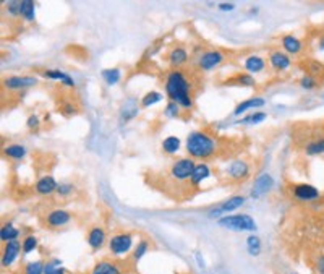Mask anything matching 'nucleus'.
Segmentation results:
<instances>
[{"label": "nucleus", "instance_id": "f257e3e1", "mask_svg": "<svg viewBox=\"0 0 324 274\" xmlns=\"http://www.w3.org/2000/svg\"><path fill=\"white\" fill-rule=\"evenodd\" d=\"M164 90L166 94L169 96L170 101L177 102L182 109L191 110L194 106L191 91H193V83L190 78H186V73L184 70L172 68L166 75V81H164Z\"/></svg>", "mask_w": 324, "mask_h": 274}, {"label": "nucleus", "instance_id": "f03ea898", "mask_svg": "<svg viewBox=\"0 0 324 274\" xmlns=\"http://www.w3.org/2000/svg\"><path fill=\"white\" fill-rule=\"evenodd\" d=\"M217 149V139L204 130L191 132L186 138V153L191 159H209Z\"/></svg>", "mask_w": 324, "mask_h": 274}, {"label": "nucleus", "instance_id": "7ed1b4c3", "mask_svg": "<svg viewBox=\"0 0 324 274\" xmlns=\"http://www.w3.org/2000/svg\"><path fill=\"white\" fill-rule=\"evenodd\" d=\"M217 224L221 227H226L233 232H243V230H256L255 219L248 214H227L224 218L217 219Z\"/></svg>", "mask_w": 324, "mask_h": 274}, {"label": "nucleus", "instance_id": "20e7f679", "mask_svg": "<svg viewBox=\"0 0 324 274\" xmlns=\"http://www.w3.org/2000/svg\"><path fill=\"white\" fill-rule=\"evenodd\" d=\"M194 161L191 157H180L175 162H172L170 166V177H172L175 182H190L191 174L194 171Z\"/></svg>", "mask_w": 324, "mask_h": 274}, {"label": "nucleus", "instance_id": "39448f33", "mask_svg": "<svg viewBox=\"0 0 324 274\" xmlns=\"http://www.w3.org/2000/svg\"><path fill=\"white\" fill-rule=\"evenodd\" d=\"M226 62V54L219 49H209L201 52V55L196 59V67L201 72H211Z\"/></svg>", "mask_w": 324, "mask_h": 274}, {"label": "nucleus", "instance_id": "423d86ee", "mask_svg": "<svg viewBox=\"0 0 324 274\" xmlns=\"http://www.w3.org/2000/svg\"><path fill=\"white\" fill-rule=\"evenodd\" d=\"M133 247V234L130 232H119L112 235L109 240V252L115 256L127 255Z\"/></svg>", "mask_w": 324, "mask_h": 274}, {"label": "nucleus", "instance_id": "0eeeda50", "mask_svg": "<svg viewBox=\"0 0 324 274\" xmlns=\"http://www.w3.org/2000/svg\"><path fill=\"white\" fill-rule=\"evenodd\" d=\"M245 205V196H241V195H235V196H231L229 200L226 201H222L221 205H217L216 208H213L211 211L208 213V216L211 219H214V218H224V216H227V214H231L232 211H235V209H238Z\"/></svg>", "mask_w": 324, "mask_h": 274}, {"label": "nucleus", "instance_id": "6e6552de", "mask_svg": "<svg viewBox=\"0 0 324 274\" xmlns=\"http://www.w3.org/2000/svg\"><path fill=\"white\" fill-rule=\"evenodd\" d=\"M290 195L298 201H315L321 196V191L316 188V186L310 185V183H293L290 185Z\"/></svg>", "mask_w": 324, "mask_h": 274}, {"label": "nucleus", "instance_id": "1a4fd4ad", "mask_svg": "<svg viewBox=\"0 0 324 274\" xmlns=\"http://www.w3.org/2000/svg\"><path fill=\"white\" fill-rule=\"evenodd\" d=\"M2 85L3 90L7 91H20L38 85V80L36 77H29V75H11V77L3 78Z\"/></svg>", "mask_w": 324, "mask_h": 274}, {"label": "nucleus", "instance_id": "9d476101", "mask_svg": "<svg viewBox=\"0 0 324 274\" xmlns=\"http://www.w3.org/2000/svg\"><path fill=\"white\" fill-rule=\"evenodd\" d=\"M226 172H227V176L231 177V180H235V182H245V180L250 177L251 167L248 162L243 159H235L229 164Z\"/></svg>", "mask_w": 324, "mask_h": 274}, {"label": "nucleus", "instance_id": "9b49d317", "mask_svg": "<svg viewBox=\"0 0 324 274\" xmlns=\"http://www.w3.org/2000/svg\"><path fill=\"white\" fill-rule=\"evenodd\" d=\"M23 253V242L20 240H13V242H7L3 243L2 248V266L8 268L16 261V258Z\"/></svg>", "mask_w": 324, "mask_h": 274}, {"label": "nucleus", "instance_id": "f8f14e48", "mask_svg": "<svg viewBox=\"0 0 324 274\" xmlns=\"http://www.w3.org/2000/svg\"><path fill=\"white\" fill-rule=\"evenodd\" d=\"M274 186V179L269 176V174H259V176L255 179L251 186V198H261L271 191V188Z\"/></svg>", "mask_w": 324, "mask_h": 274}, {"label": "nucleus", "instance_id": "ddd939ff", "mask_svg": "<svg viewBox=\"0 0 324 274\" xmlns=\"http://www.w3.org/2000/svg\"><path fill=\"white\" fill-rule=\"evenodd\" d=\"M268 62H269V65L276 70V72H285V70H288L292 67L290 55L285 54L284 50H279V49H274V50L269 52Z\"/></svg>", "mask_w": 324, "mask_h": 274}, {"label": "nucleus", "instance_id": "4468645a", "mask_svg": "<svg viewBox=\"0 0 324 274\" xmlns=\"http://www.w3.org/2000/svg\"><path fill=\"white\" fill-rule=\"evenodd\" d=\"M46 224L47 227H52V229H58V227H63L67 226L70 221H72V214L68 211H65V209H52L46 214Z\"/></svg>", "mask_w": 324, "mask_h": 274}, {"label": "nucleus", "instance_id": "2eb2a0df", "mask_svg": "<svg viewBox=\"0 0 324 274\" xmlns=\"http://www.w3.org/2000/svg\"><path fill=\"white\" fill-rule=\"evenodd\" d=\"M300 67L305 70V75H310V77L316 78L320 83L324 81V63L316 60V59H303L300 62Z\"/></svg>", "mask_w": 324, "mask_h": 274}, {"label": "nucleus", "instance_id": "dca6fc26", "mask_svg": "<svg viewBox=\"0 0 324 274\" xmlns=\"http://www.w3.org/2000/svg\"><path fill=\"white\" fill-rule=\"evenodd\" d=\"M280 44H282L284 52L288 55H300L305 50L303 41L298 39L297 36H293V34H284V36L280 38Z\"/></svg>", "mask_w": 324, "mask_h": 274}, {"label": "nucleus", "instance_id": "f3484780", "mask_svg": "<svg viewBox=\"0 0 324 274\" xmlns=\"http://www.w3.org/2000/svg\"><path fill=\"white\" fill-rule=\"evenodd\" d=\"M188 57L190 55H188V52L184 46H174L167 54V62L172 68L180 70V67H184L188 63Z\"/></svg>", "mask_w": 324, "mask_h": 274}, {"label": "nucleus", "instance_id": "a211bd4d", "mask_svg": "<svg viewBox=\"0 0 324 274\" xmlns=\"http://www.w3.org/2000/svg\"><path fill=\"white\" fill-rule=\"evenodd\" d=\"M57 185L58 182L52 176H43L34 185V191L41 196H50L57 191Z\"/></svg>", "mask_w": 324, "mask_h": 274}, {"label": "nucleus", "instance_id": "6ab92c4d", "mask_svg": "<svg viewBox=\"0 0 324 274\" xmlns=\"http://www.w3.org/2000/svg\"><path fill=\"white\" fill-rule=\"evenodd\" d=\"M91 274H123V266L115 260H101L94 265Z\"/></svg>", "mask_w": 324, "mask_h": 274}, {"label": "nucleus", "instance_id": "aec40b11", "mask_svg": "<svg viewBox=\"0 0 324 274\" xmlns=\"http://www.w3.org/2000/svg\"><path fill=\"white\" fill-rule=\"evenodd\" d=\"M88 243L93 250H101L105 243V230L102 227L99 226H94L88 232Z\"/></svg>", "mask_w": 324, "mask_h": 274}, {"label": "nucleus", "instance_id": "412c9836", "mask_svg": "<svg viewBox=\"0 0 324 274\" xmlns=\"http://www.w3.org/2000/svg\"><path fill=\"white\" fill-rule=\"evenodd\" d=\"M211 176V169L206 162H199V164L194 166V171L191 174V179H190V185L193 188L201 185V182H204L206 179Z\"/></svg>", "mask_w": 324, "mask_h": 274}, {"label": "nucleus", "instance_id": "4be33fe9", "mask_svg": "<svg viewBox=\"0 0 324 274\" xmlns=\"http://www.w3.org/2000/svg\"><path fill=\"white\" fill-rule=\"evenodd\" d=\"M2 153L5 157H8L11 161H20L23 157L26 156V148L23 146V144H18V143H10V144H5L2 148Z\"/></svg>", "mask_w": 324, "mask_h": 274}, {"label": "nucleus", "instance_id": "5701e85b", "mask_svg": "<svg viewBox=\"0 0 324 274\" xmlns=\"http://www.w3.org/2000/svg\"><path fill=\"white\" fill-rule=\"evenodd\" d=\"M43 77L47 80H55V81H60L63 86H68V88H75V81L70 75L60 72V70H44L43 72Z\"/></svg>", "mask_w": 324, "mask_h": 274}, {"label": "nucleus", "instance_id": "b1692460", "mask_svg": "<svg viewBox=\"0 0 324 274\" xmlns=\"http://www.w3.org/2000/svg\"><path fill=\"white\" fill-rule=\"evenodd\" d=\"M264 104H266L264 97H250V99H246V101H241L238 106L233 109V115H235V117H238L240 114L246 112V110L261 107V106H264Z\"/></svg>", "mask_w": 324, "mask_h": 274}, {"label": "nucleus", "instance_id": "393cba45", "mask_svg": "<svg viewBox=\"0 0 324 274\" xmlns=\"http://www.w3.org/2000/svg\"><path fill=\"white\" fill-rule=\"evenodd\" d=\"M243 67L246 68V72H250V73H259V72H263L264 67H266V60L259 55H248L243 62Z\"/></svg>", "mask_w": 324, "mask_h": 274}, {"label": "nucleus", "instance_id": "a878e982", "mask_svg": "<svg viewBox=\"0 0 324 274\" xmlns=\"http://www.w3.org/2000/svg\"><path fill=\"white\" fill-rule=\"evenodd\" d=\"M18 237H20V229L15 227L11 223H5L2 226V229H0V238H2L3 243L18 240Z\"/></svg>", "mask_w": 324, "mask_h": 274}, {"label": "nucleus", "instance_id": "bb28decb", "mask_svg": "<svg viewBox=\"0 0 324 274\" xmlns=\"http://www.w3.org/2000/svg\"><path fill=\"white\" fill-rule=\"evenodd\" d=\"M305 154L306 156H320V154H324V137L310 139V141L305 144Z\"/></svg>", "mask_w": 324, "mask_h": 274}, {"label": "nucleus", "instance_id": "cd10ccee", "mask_svg": "<svg viewBox=\"0 0 324 274\" xmlns=\"http://www.w3.org/2000/svg\"><path fill=\"white\" fill-rule=\"evenodd\" d=\"M21 18L26 21L36 20V5L31 0H21Z\"/></svg>", "mask_w": 324, "mask_h": 274}, {"label": "nucleus", "instance_id": "c85d7f7f", "mask_svg": "<svg viewBox=\"0 0 324 274\" xmlns=\"http://www.w3.org/2000/svg\"><path fill=\"white\" fill-rule=\"evenodd\" d=\"M149 240H146V238H141V240L137 243V247H135L133 250V255H132V258L135 263H138V261L143 258V256L149 252Z\"/></svg>", "mask_w": 324, "mask_h": 274}, {"label": "nucleus", "instance_id": "c756f323", "mask_svg": "<svg viewBox=\"0 0 324 274\" xmlns=\"http://www.w3.org/2000/svg\"><path fill=\"white\" fill-rule=\"evenodd\" d=\"M229 85H240V86H246V88H251V86L256 85V81H255V78H253V75L237 73L232 81H229Z\"/></svg>", "mask_w": 324, "mask_h": 274}, {"label": "nucleus", "instance_id": "7c9ffc66", "mask_svg": "<svg viewBox=\"0 0 324 274\" xmlns=\"http://www.w3.org/2000/svg\"><path fill=\"white\" fill-rule=\"evenodd\" d=\"M162 149L167 154H175L180 149V138L179 137H167L162 141Z\"/></svg>", "mask_w": 324, "mask_h": 274}, {"label": "nucleus", "instance_id": "2f4dec72", "mask_svg": "<svg viewBox=\"0 0 324 274\" xmlns=\"http://www.w3.org/2000/svg\"><path fill=\"white\" fill-rule=\"evenodd\" d=\"M101 75L109 86H114L120 81V70L119 68H105L101 72Z\"/></svg>", "mask_w": 324, "mask_h": 274}, {"label": "nucleus", "instance_id": "473e14b6", "mask_svg": "<svg viewBox=\"0 0 324 274\" xmlns=\"http://www.w3.org/2000/svg\"><path fill=\"white\" fill-rule=\"evenodd\" d=\"M261 248H263V245H261V240H259L258 235L251 234L248 238H246V250H248V253L251 256H258L259 253H261Z\"/></svg>", "mask_w": 324, "mask_h": 274}, {"label": "nucleus", "instance_id": "72a5a7b5", "mask_svg": "<svg viewBox=\"0 0 324 274\" xmlns=\"http://www.w3.org/2000/svg\"><path fill=\"white\" fill-rule=\"evenodd\" d=\"M44 268H46V263L44 261H29V263L25 265L23 268V274H44Z\"/></svg>", "mask_w": 324, "mask_h": 274}, {"label": "nucleus", "instance_id": "f704fd0d", "mask_svg": "<svg viewBox=\"0 0 324 274\" xmlns=\"http://www.w3.org/2000/svg\"><path fill=\"white\" fill-rule=\"evenodd\" d=\"M44 274H67V270L62 266L60 260H50L46 263Z\"/></svg>", "mask_w": 324, "mask_h": 274}, {"label": "nucleus", "instance_id": "c9c22d12", "mask_svg": "<svg viewBox=\"0 0 324 274\" xmlns=\"http://www.w3.org/2000/svg\"><path fill=\"white\" fill-rule=\"evenodd\" d=\"M298 85H300V88L305 90V91H313V90H316L321 83H320V81H318L316 78L310 77V75H303V77L298 80Z\"/></svg>", "mask_w": 324, "mask_h": 274}, {"label": "nucleus", "instance_id": "e433bc0d", "mask_svg": "<svg viewBox=\"0 0 324 274\" xmlns=\"http://www.w3.org/2000/svg\"><path fill=\"white\" fill-rule=\"evenodd\" d=\"M159 101H162V94H161V92L149 91L148 94L141 99V106H143V107H151V106H154V104H157Z\"/></svg>", "mask_w": 324, "mask_h": 274}, {"label": "nucleus", "instance_id": "4c0bfd02", "mask_svg": "<svg viewBox=\"0 0 324 274\" xmlns=\"http://www.w3.org/2000/svg\"><path fill=\"white\" fill-rule=\"evenodd\" d=\"M73 191H75L73 183H70V182H58L55 195L60 196V198H68V196L73 195Z\"/></svg>", "mask_w": 324, "mask_h": 274}, {"label": "nucleus", "instance_id": "58836bf2", "mask_svg": "<svg viewBox=\"0 0 324 274\" xmlns=\"http://www.w3.org/2000/svg\"><path fill=\"white\" fill-rule=\"evenodd\" d=\"M266 112H255V114H250V115H246L245 119H241L240 120V124H250V125H256V124H261V122L266 120Z\"/></svg>", "mask_w": 324, "mask_h": 274}, {"label": "nucleus", "instance_id": "ea45409f", "mask_svg": "<svg viewBox=\"0 0 324 274\" xmlns=\"http://www.w3.org/2000/svg\"><path fill=\"white\" fill-rule=\"evenodd\" d=\"M36 248H38V238L34 235H28L26 238H23V255H29Z\"/></svg>", "mask_w": 324, "mask_h": 274}, {"label": "nucleus", "instance_id": "a19ab883", "mask_svg": "<svg viewBox=\"0 0 324 274\" xmlns=\"http://www.w3.org/2000/svg\"><path fill=\"white\" fill-rule=\"evenodd\" d=\"M5 10L10 16H21V2L18 0H10L5 3Z\"/></svg>", "mask_w": 324, "mask_h": 274}, {"label": "nucleus", "instance_id": "79ce46f5", "mask_svg": "<svg viewBox=\"0 0 324 274\" xmlns=\"http://www.w3.org/2000/svg\"><path fill=\"white\" fill-rule=\"evenodd\" d=\"M180 109L182 107L177 102L169 101L166 109H164V115H166V117H180Z\"/></svg>", "mask_w": 324, "mask_h": 274}, {"label": "nucleus", "instance_id": "37998d69", "mask_svg": "<svg viewBox=\"0 0 324 274\" xmlns=\"http://www.w3.org/2000/svg\"><path fill=\"white\" fill-rule=\"evenodd\" d=\"M26 127L29 128V130H38V128L41 127V120H39V117L36 114L29 115L28 120H26Z\"/></svg>", "mask_w": 324, "mask_h": 274}, {"label": "nucleus", "instance_id": "c03bdc74", "mask_svg": "<svg viewBox=\"0 0 324 274\" xmlns=\"http://www.w3.org/2000/svg\"><path fill=\"white\" fill-rule=\"evenodd\" d=\"M62 114L67 115V117H70V115L78 114V107H76L73 102H65L63 107H62Z\"/></svg>", "mask_w": 324, "mask_h": 274}, {"label": "nucleus", "instance_id": "a18cd8bd", "mask_svg": "<svg viewBox=\"0 0 324 274\" xmlns=\"http://www.w3.org/2000/svg\"><path fill=\"white\" fill-rule=\"evenodd\" d=\"M316 273L324 274V253L318 256V260H316Z\"/></svg>", "mask_w": 324, "mask_h": 274}, {"label": "nucleus", "instance_id": "49530a36", "mask_svg": "<svg viewBox=\"0 0 324 274\" xmlns=\"http://www.w3.org/2000/svg\"><path fill=\"white\" fill-rule=\"evenodd\" d=\"M217 7H219L221 11H232L235 8V3H232V2H222V3L217 5Z\"/></svg>", "mask_w": 324, "mask_h": 274}, {"label": "nucleus", "instance_id": "de8ad7c7", "mask_svg": "<svg viewBox=\"0 0 324 274\" xmlns=\"http://www.w3.org/2000/svg\"><path fill=\"white\" fill-rule=\"evenodd\" d=\"M318 49L324 52V34H321L320 39H318Z\"/></svg>", "mask_w": 324, "mask_h": 274}]
</instances>
